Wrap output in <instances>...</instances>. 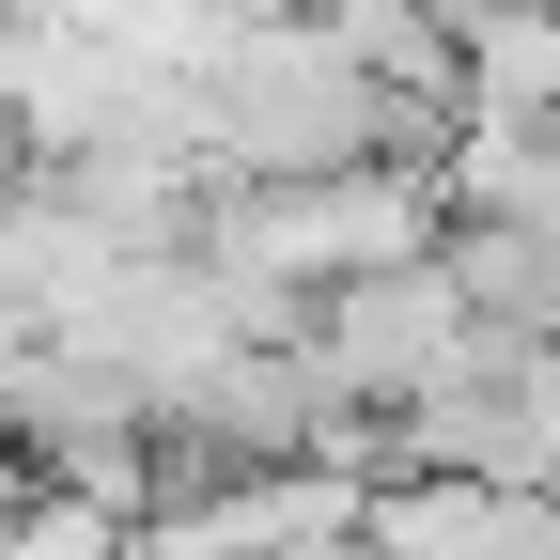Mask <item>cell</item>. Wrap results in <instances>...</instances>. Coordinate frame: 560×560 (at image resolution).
Segmentation results:
<instances>
[{
  "label": "cell",
  "instance_id": "obj_1",
  "mask_svg": "<svg viewBox=\"0 0 560 560\" xmlns=\"http://www.w3.org/2000/svg\"><path fill=\"white\" fill-rule=\"evenodd\" d=\"M296 560H359V529H342V545H296Z\"/></svg>",
  "mask_w": 560,
  "mask_h": 560
}]
</instances>
